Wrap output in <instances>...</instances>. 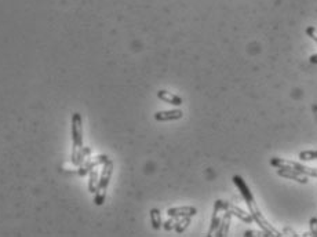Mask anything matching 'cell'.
Listing matches in <instances>:
<instances>
[{"mask_svg":"<svg viewBox=\"0 0 317 237\" xmlns=\"http://www.w3.org/2000/svg\"><path fill=\"white\" fill-rule=\"evenodd\" d=\"M112 172H113V163H112V160H106L103 163L102 174H101V178L98 181L97 190H106L108 189V185L111 182Z\"/></svg>","mask_w":317,"mask_h":237,"instance_id":"3","label":"cell"},{"mask_svg":"<svg viewBox=\"0 0 317 237\" xmlns=\"http://www.w3.org/2000/svg\"><path fill=\"white\" fill-rule=\"evenodd\" d=\"M300 161L317 160V151H302L298 156Z\"/></svg>","mask_w":317,"mask_h":237,"instance_id":"15","label":"cell"},{"mask_svg":"<svg viewBox=\"0 0 317 237\" xmlns=\"http://www.w3.org/2000/svg\"><path fill=\"white\" fill-rule=\"evenodd\" d=\"M168 217H175V218H180V217H193L197 214V208L195 207H174V208H168Z\"/></svg>","mask_w":317,"mask_h":237,"instance_id":"8","label":"cell"},{"mask_svg":"<svg viewBox=\"0 0 317 237\" xmlns=\"http://www.w3.org/2000/svg\"><path fill=\"white\" fill-rule=\"evenodd\" d=\"M306 34H308L312 40H315V42L317 43V28H315V26H308V28H306Z\"/></svg>","mask_w":317,"mask_h":237,"instance_id":"18","label":"cell"},{"mask_svg":"<svg viewBox=\"0 0 317 237\" xmlns=\"http://www.w3.org/2000/svg\"><path fill=\"white\" fill-rule=\"evenodd\" d=\"M277 175H279V177L287 178V179H292V181H295V182H298V184H302V185H305V184H308L309 182L306 175L300 174V172L295 171V169H277Z\"/></svg>","mask_w":317,"mask_h":237,"instance_id":"4","label":"cell"},{"mask_svg":"<svg viewBox=\"0 0 317 237\" xmlns=\"http://www.w3.org/2000/svg\"><path fill=\"white\" fill-rule=\"evenodd\" d=\"M105 197H106V190H97L95 192L94 203L97 205H102L103 202H105Z\"/></svg>","mask_w":317,"mask_h":237,"instance_id":"16","label":"cell"},{"mask_svg":"<svg viewBox=\"0 0 317 237\" xmlns=\"http://www.w3.org/2000/svg\"><path fill=\"white\" fill-rule=\"evenodd\" d=\"M109 160L108 159V156H98L97 159H95L94 161H88L87 164H83L82 167H80V171H79V174L80 175H86L87 172H90L91 169H95V167H98V166H101V164H103L105 161Z\"/></svg>","mask_w":317,"mask_h":237,"instance_id":"10","label":"cell"},{"mask_svg":"<svg viewBox=\"0 0 317 237\" xmlns=\"http://www.w3.org/2000/svg\"><path fill=\"white\" fill-rule=\"evenodd\" d=\"M244 236H246V237L265 236V233H264V232H254V230H247V232H246V233H244Z\"/></svg>","mask_w":317,"mask_h":237,"instance_id":"20","label":"cell"},{"mask_svg":"<svg viewBox=\"0 0 317 237\" xmlns=\"http://www.w3.org/2000/svg\"><path fill=\"white\" fill-rule=\"evenodd\" d=\"M223 212H225V214H223V217L221 218V223H219V226H218L217 232H215V235H217L218 237L228 236L229 229H231V217H232L231 210H225Z\"/></svg>","mask_w":317,"mask_h":237,"instance_id":"7","label":"cell"},{"mask_svg":"<svg viewBox=\"0 0 317 237\" xmlns=\"http://www.w3.org/2000/svg\"><path fill=\"white\" fill-rule=\"evenodd\" d=\"M157 97H159L162 101L167 102V103H171V105H175V106H180V105H182V102H184L181 97L175 95V94L168 93V91H166V90L157 91Z\"/></svg>","mask_w":317,"mask_h":237,"instance_id":"9","label":"cell"},{"mask_svg":"<svg viewBox=\"0 0 317 237\" xmlns=\"http://www.w3.org/2000/svg\"><path fill=\"white\" fill-rule=\"evenodd\" d=\"M229 210H231L232 215H234L236 218H239L240 220H243L244 223H252L254 220L251 217V214H247L246 211H243L241 208H239L237 205L234 204H229Z\"/></svg>","mask_w":317,"mask_h":237,"instance_id":"11","label":"cell"},{"mask_svg":"<svg viewBox=\"0 0 317 237\" xmlns=\"http://www.w3.org/2000/svg\"><path fill=\"white\" fill-rule=\"evenodd\" d=\"M309 228H310V236L317 237V218L313 217L309 220Z\"/></svg>","mask_w":317,"mask_h":237,"instance_id":"17","label":"cell"},{"mask_svg":"<svg viewBox=\"0 0 317 237\" xmlns=\"http://www.w3.org/2000/svg\"><path fill=\"white\" fill-rule=\"evenodd\" d=\"M283 235H288V236H294V237L298 236V235H297V232H295V230H292L291 228H284Z\"/></svg>","mask_w":317,"mask_h":237,"instance_id":"21","label":"cell"},{"mask_svg":"<svg viewBox=\"0 0 317 237\" xmlns=\"http://www.w3.org/2000/svg\"><path fill=\"white\" fill-rule=\"evenodd\" d=\"M222 202L223 200H217L214 204V211H213V218H211V225H210V229H208V235L207 236H213L215 232H217V229L219 226V223H221V218L222 217H219V212L222 210Z\"/></svg>","mask_w":317,"mask_h":237,"instance_id":"5","label":"cell"},{"mask_svg":"<svg viewBox=\"0 0 317 237\" xmlns=\"http://www.w3.org/2000/svg\"><path fill=\"white\" fill-rule=\"evenodd\" d=\"M98 172L97 169H93L90 171V179H88V190L91 193H95L97 192V186H98Z\"/></svg>","mask_w":317,"mask_h":237,"instance_id":"13","label":"cell"},{"mask_svg":"<svg viewBox=\"0 0 317 237\" xmlns=\"http://www.w3.org/2000/svg\"><path fill=\"white\" fill-rule=\"evenodd\" d=\"M150 223H152V228L154 230H159L162 228V215H160V211L157 208H152L150 210Z\"/></svg>","mask_w":317,"mask_h":237,"instance_id":"12","label":"cell"},{"mask_svg":"<svg viewBox=\"0 0 317 237\" xmlns=\"http://www.w3.org/2000/svg\"><path fill=\"white\" fill-rule=\"evenodd\" d=\"M184 116V112L181 109H172V110H162L154 113V118L157 121H171V120H178Z\"/></svg>","mask_w":317,"mask_h":237,"instance_id":"6","label":"cell"},{"mask_svg":"<svg viewBox=\"0 0 317 237\" xmlns=\"http://www.w3.org/2000/svg\"><path fill=\"white\" fill-rule=\"evenodd\" d=\"M189 223H190V217H184L182 220H177V222H175L174 229H175V232H177V233H182V232H185V229L188 228Z\"/></svg>","mask_w":317,"mask_h":237,"instance_id":"14","label":"cell"},{"mask_svg":"<svg viewBox=\"0 0 317 237\" xmlns=\"http://www.w3.org/2000/svg\"><path fill=\"white\" fill-rule=\"evenodd\" d=\"M72 139H73V149L83 148V128H82L80 113H73L72 116Z\"/></svg>","mask_w":317,"mask_h":237,"instance_id":"2","label":"cell"},{"mask_svg":"<svg viewBox=\"0 0 317 237\" xmlns=\"http://www.w3.org/2000/svg\"><path fill=\"white\" fill-rule=\"evenodd\" d=\"M174 225H175V217H171L168 220H166V223H164L163 226L166 230H171L174 229Z\"/></svg>","mask_w":317,"mask_h":237,"instance_id":"19","label":"cell"},{"mask_svg":"<svg viewBox=\"0 0 317 237\" xmlns=\"http://www.w3.org/2000/svg\"><path fill=\"white\" fill-rule=\"evenodd\" d=\"M232 181H233V184L237 186V189L240 190L241 196H243L244 202H246L247 207H249L250 214H251L252 220H254V222H255V223H258V225H259V228L264 230L265 236H277V237L284 236L282 232H279L277 229L274 228L273 225H270V223L267 222V220H266L265 217L262 215V212H261V210L258 208L257 203H255L254 195L251 193V190H250V187L247 186L246 181H244V179H243L240 175H233Z\"/></svg>","mask_w":317,"mask_h":237,"instance_id":"1","label":"cell"},{"mask_svg":"<svg viewBox=\"0 0 317 237\" xmlns=\"http://www.w3.org/2000/svg\"><path fill=\"white\" fill-rule=\"evenodd\" d=\"M309 62H310V64H315V65H317V54H313V55L309 58Z\"/></svg>","mask_w":317,"mask_h":237,"instance_id":"22","label":"cell"}]
</instances>
